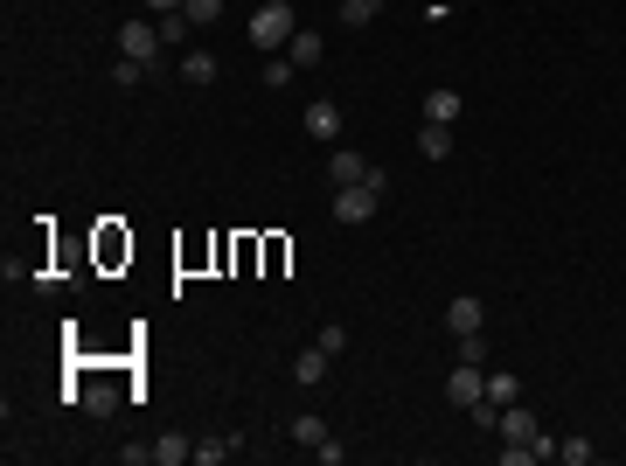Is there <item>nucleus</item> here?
<instances>
[{
	"mask_svg": "<svg viewBox=\"0 0 626 466\" xmlns=\"http://www.w3.org/2000/svg\"><path fill=\"white\" fill-rule=\"evenodd\" d=\"M376 209H383V167L355 188H334V223H376Z\"/></svg>",
	"mask_w": 626,
	"mask_h": 466,
	"instance_id": "f257e3e1",
	"label": "nucleus"
},
{
	"mask_svg": "<svg viewBox=\"0 0 626 466\" xmlns=\"http://www.w3.org/2000/svg\"><path fill=\"white\" fill-rule=\"evenodd\" d=\"M293 35H300V28H293V7H286V0H265V7L251 14V42H258V49H286Z\"/></svg>",
	"mask_w": 626,
	"mask_h": 466,
	"instance_id": "f03ea898",
	"label": "nucleus"
},
{
	"mask_svg": "<svg viewBox=\"0 0 626 466\" xmlns=\"http://www.w3.org/2000/svg\"><path fill=\"white\" fill-rule=\"evenodd\" d=\"M160 49H167V42H160L154 21H126V28H119V56H133V63H147V70H154Z\"/></svg>",
	"mask_w": 626,
	"mask_h": 466,
	"instance_id": "7ed1b4c3",
	"label": "nucleus"
},
{
	"mask_svg": "<svg viewBox=\"0 0 626 466\" xmlns=\"http://www.w3.org/2000/svg\"><path fill=\"white\" fill-rule=\"evenodd\" d=\"M369 174H376V167L355 154V147H334V154H327V181H334V188H355V181H369Z\"/></svg>",
	"mask_w": 626,
	"mask_h": 466,
	"instance_id": "20e7f679",
	"label": "nucleus"
},
{
	"mask_svg": "<svg viewBox=\"0 0 626 466\" xmlns=\"http://www.w3.org/2000/svg\"><path fill=\"white\" fill-rule=\"evenodd\" d=\"M536 432H543V425H536L522 404H508V411H501V446H536Z\"/></svg>",
	"mask_w": 626,
	"mask_h": 466,
	"instance_id": "39448f33",
	"label": "nucleus"
},
{
	"mask_svg": "<svg viewBox=\"0 0 626 466\" xmlns=\"http://www.w3.org/2000/svg\"><path fill=\"white\" fill-rule=\"evenodd\" d=\"M307 133L313 140H341V105L334 98H313L307 105Z\"/></svg>",
	"mask_w": 626,
	"mask_h": 466,
	"instance_id": "423d86ee",
	"label": "nucleus"
},
{
	"mask_svg": "<svg viewBox=\"0 0 626 466\" xmlns=\"http://www.w3.org/2000/svg\"><path fill=\"white\" fill-rule=\"evenodd\" d=\"M446 327H453V334H480V327H487V307H480L473 293H460V300L446 307Z\"/></svg>",
	"mask_w": 626,
	"mask_h": 466,
	"instance_id": "0eeeda50",
	"label": "nucleus"
},
{
	"mask_svg": "<svg viewBox=\"0 0 626 466\" xmlns=\"http://www.w3.org/2000/svg\"><path fill=\"white\" fill-rule=\"evenodd\" d=\"M446 390H453V404H460V411H467V404H480V397H487V376H480V369H473V362H460V369H453V383H446Z\"/></svg>",
	"mask_w": 626,
	"mask_h": 466,
	"instance_id": "6e6552de",
	"label": "nucleus"
},
{
	"mask_svg": "<svg viewBox=\"0 0 626 466\" xmlns=\"http://www.w3.org/2000/svg\"><path fill=\"white\" fill-rule=\"evenodd\" d=\"M425 126H460V91H425Z\"/></svg>",
	"mask_w": 626,
	"mask_h": 466,
	"instance_id": "1a4fd4ad",
	"label": "nucleus"
},
{
	"mask_svg": "<svg viewBox=\"0 0 626 466\" xmlns=\"http://www.w3.org/2000/svg\"><path fill=\"white\" fill-rule=\"evenodd\" d=\"M327 362H334V355H327V348H320V341H313V348H300V355H293V383H320V376H327Z\"/></svg>",
	"mask_w": 626,
	"mask_h": 466,
	"instance_id": "9d476101",
	"label": "nucleus"
},
{
	"mask_svg": "<svg viewBox=\"0 0 626 466\" xmlns=\"http://www.w3.org/2000/svg\"><path fill=\"white\" fill-rule=\"evenodd\" d=\"M286 56H293V70H313V63H320V56H327V42H320V35H313V28H300V35H293V42H286Z\"/></svg>",
	"mask_w": 626,
	"mask_h": 466,
	"instance_id": "9b49d317",
	"label": "nucleus"
},
{
	"mask_svg": "<svg viewBox=\"0 0 626 466\" xmlns=\"http://www.w3.org/2000/svg\"><path fill=\"white\" fill-rule=\"evenodd\" d=\"M418 154L425 160H453V126H418Z\"/></svg>",
	"mask_w": 626,
	"mask_h": 466,
	"instance_id": "f8f14e48",
	"label": "nucleus"
},
{
	"mask_svg": "<svg viewBox=\"0 0 626 466\" xmlns=\"http://www.w3.org/2000/svg\"><path fill=\"white\" fill-rule=\"evenodd\" d=\"M181 77L188 84H216V56L209 49H181Z\"/></svg>",
	"mask_w": 626,
	"mask_h": 466,
	"instance_id": "ddd939ff",
	"label": "nucleus"
},
{
	"mask_svg": "<svg viewBox=\"0 0 626 466\" xmlns=\"http://www.w3.org/2000/svg\"><path fill=\"white\" fill-rule=\"evenodd\" d=\"M84 411H91V418H112V411H119V390H112V383H84Z\"/></svg>",
	"mask_w": 626,
	"mask_h": 466,
	"instance_id": "4468645a",
	"label": "nucleus"
},
{
	"mask_svg": "<svg viewBox=\"0 0 626 466\" xmlns=\"http://www.w3.org/2000/svg\"><path fill=\"white\" fill-rule=\"evenodd\" d=\"M181 460H195V446H188L181 432H167V439H154V466H181Z\"/></svg>",
	"mask_w": 626,
	"mask_h": 466,
	"instance_id": "2eb2a0df",
	"label": "nucleus"
},
{
	"mask_svg": "<svg viewBox=\"0 0 626 466\" xmlns=\"http://www.w3.org/2000/svg\"><path fill=\"white\" fill-rule=\"evenodd\" d=\"M154 28H160V42H167V49H181V42H188V28H195V21H188V14H181V7H174V14H154Z\"/></svg>",
	"mask_w": 626,
	"mask_h": 466,
	"instance_id": "dca6fc26",
	"label": "nucleus"
},
{
	"mask_svg": "<svg viewBox=\"0 0 626 466\" xmlns=\"http://www.w3.org/2000/svg\"><path fill=\"white\" fill-rule=\"evenodd\" d=\"M293 446H327V425H320V418H313V411H300V418H293Z\"/></svg>",
	"mask_w": 626,
	"mask_h": 466,
	"instance_id": "f3484780",
	"label": "nucleus"
},
{
	"mask_svg": "<svg viewBox=\"0 0 626 466\" xmlns=\"http://www.w3.org/2000/svg\"><path fill=\"white\" fill-rule=\"evenodd\" d=\"M237 446H244V439H195V460H202V466H223Z\"/></svg>",
	"mask_w": 626,
	"mask_h": 466,
	"instance_id": "a211bd4d",
	"label": "nucleus"
},
{
	"mask_svg": "<svg viewBox=\"0 0 626 466\" xmlns=\"http://www.w3.org/2000/svg\"><path fill=\"white\" fill-rule=\"evenodd\" d=\"M557 460L564 466H592L599 460V446H592V439H557Z\"/></svg>",
	"mask_w": 626,
	"mask_h": 466,
	"instance_id": "6ab92c4d",
	"label": "nucleus"
},
{
	"mask_svg": "<svg viewBox=\"0 0 626 466\" xmlns=\"http://www.w3.org/2000/svg\"><path fill=\"white\" fill-rule=\"evenodd\" d=\"M515 390H522V383H515V376H508V369H494V376H487V397H494V404H501V411H508V404H515Z\"/></svg>",
	"mask_w": 626,
	"mask_h": 466,
	"instance_id": "aec40b11",
	"label": "nucleus"
},
{
	"mask_svg": "<svg viewBox=\"0 0 626 466\" xmlns=\"http://www.w3.org/2000/svg\"><path fill=\"white\" fill-rule=\"evenodd\" d=\"M376 7H383V0H341V21H348V28H369Z\"/></svg>",
	"mask_w": 626,
	"mask_h": 466,
	"instance_id": "412c9836",
	"label": "nucleus"
},
{
	"mask_svg": "<svg viewBox=\"0 0 626 466\" xmlns=\"http://www.w3.org/2000/svg\"><path fill=\"white\" fill-rule=\"evenodd\" d=\"M181 14H188L195 28H209V21H223V0H181Z\"/></svg>",
	"mask_w": 626,
	"mask_h": 466,
	"instance_id": "4be33fe9",
	"label": "nucleus"
},
{
	"mask_svg": "<svg viewBox=\"0 0 626 466\" xmlns=\"http://www.w3.org/2000/svg\"><path fill=\"white\" fill-rule=\"evenodd\" d=\"M460 362H473V369L487 362V334H460Z\"/></svg>",
	"mask_w": 626,
	"mask_h": 466,
	"instance_id": "5701e85b",
	"label": "nucleus"
},
{
	"mask_svg": "<svg viewBox=\"0 0 626 466\" xmlns=\"http://www.w3.org/2000/svg\"><path fill=\"white\" fill-rule=\"evenodd\" d=\"M112 77H119V84H126V91H133V84H140V77H147V63H133V56H119V70H112Z\"/></svg>",
	"mask_w": 626,
	"mask_h": 466,
	"instance_id": "b1692460",
	"label": "nucleus"
},
{
	"mask_svg": "<svg viewBox=\"0 0 626 466\" xmlns=\"http://www.w3.org/2000/svg\"><path fill=\"white\" fill-rule=\"evenodd\" d=\"M265 84H272V91H279V84H293V63H286V56H272V63H265Z\"/></svg>",
	"mask_w": 626,
	"mask_h": 466,
	"instance_id": "393cba45",
	"label": "nucleus"
},
{
	"mask_svg": "<svg viewBox=\"0 0 626 466\" xmlns=\"http://www.w3.org/2000/svg\"><path fill=\"white\" fill-rule=\"evenodd\" d=\"M313 341H320V348H327V355H341V348H348V327H320V334H313Z\"/></svg>",
	"mask_w": 626,
	"mask_h": 466,
	"instance_id": "a878e982",
	"label": "nucleus"
},
{
	"mask_svg": "<svg viewBox=\"0 0 626 466\" xmlns=\"http://www.w3.org/2000/svg\"><path fill=\"white\" fill-rule=\"evenodd\" d=\"M147 7H154V14H174V7H181V0H147Z\"/></svg>",
	"mask_w": 626,
	"mask_h": 466,
	"instance_id": "bb28decb",
	"label": "nucleus"
}]
</instances>
